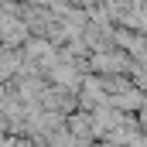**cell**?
<instances>
[{
	"label": "cell",
	"instance_id": "cell-3",
	"mask_svg": "<svg viewBox=\"0 0 147 147\" xmlns=\"http://www.w3.org/2000/svg\"><path fill=\"white\" fill-rule=\"evenodd\" d=\"M21 65V55L17 51H0V79H7L10 72H17Z\"/></svg>",
	"mask_w": 147,
	"mask_h": 147
},
{
	"label": "cell",
	"instance_id": "cell-1",
	"mask_svg": "<svg viewBox=\"0 0 147 147\" xmlns=\"http://www.w3.org/2000/svg\"><path fill=\"white\" fill-rule=\"evenodd\" d=\"M92 69H99V72H120V69H127V58L113 55V51H99V55H92Z\"/></svg>",
	"mask_w": 147,
	"mask_h": 147
},
{
	"label": "cell",
	"instance_id": "cell-2",
	"mask_svg": "<svg viewBox=\"0 0 147 147\" xmlns=\"http://www.w3.org/2000/svg\"><path fill=\"white\" fill-rule=\"evenodd\" d=\"M24 38H28V31H24L21 21H10V17L0 21V41H3V45H17V41H24Z\"/></svg>",
	"mask_w": 147,
	"mask_h": 147
},
{
	"label": "cell",
	"instance_id": "cell-4",
	"mask_svg": "<svg viewBox=\"0 0 147 147\" xmlns=\"http://www.w3.org/2000/svg\"><path fill=\"white\" fill-rule=\"evenodd\" d=\"M130 147H147V137H134V140H130Z\"/></svg>",
	"mask_w": 147,
	"mask_h": 147
}]
</instances>
